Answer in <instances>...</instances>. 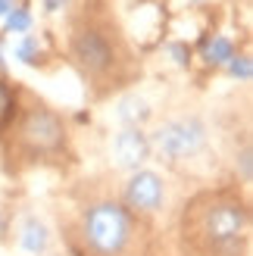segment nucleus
I'll return each mask as SVG.
<instances>
[{
    "mask_svg": "<svg viewBox=\"0 0 253 256\" xmlns=\"http://www.w3.org/2000/svg\"><path fill=\"white\" fill-rule=\"evenodd\" d=\"M10 116H12V94H10L6 84H0V125H4Z\"/></svg>",
    "mask_w": 253,
    "mask_h": 256,
    "instance_id": "obj_14",
    "label": "nucleus"
},
{
    "mask_svg": "<svg viewBox=\"0 0 253 256\" xmlns=\"http://www.w3.org/2000/svg\"><path fill=\"white\" fill-rule=\"evenodd\" d=\"M112 150H116V160L119 166H128V169H138L147 156H150V140L147 134L141 132V128H125V132L116 138V144H112Z\"/></svg>",
    "mask_w": 253,
    "mask_h": 256,
    "instance_id": "obj_7",
    "label": "nucleus"
},
{
    "mask_svg": "<svg viewBox=\"0 0 253 256\" xmlns=\"http://www.w3.org/2000/svg\"><path fill=\"white\" fill-rule=\"evenodd\" d=\"M228 72L234 75V78H250L253 75V66H250V56H232L228 60Z\"/></svg>",
    "mask_w": 253,
    "mask_h": 256,
    "instance_id": "obj_13",
    "label": "nucleus"
},
{
    "mask_svg": "<svg viewBox=\"0 0 253 256\" xmlns=\"http://www.w3.org/2000/svg\"><path fill=\"white\" fill-rule=\"evenodd\" d=\"M194 238L204 240V247L212 253H234L247 228V212L232 197H204L194 203L191 212Z\"/></svg>",
    "mask_w": 253,
    "mask_h": 256,
    "instance_id": "obj_1",
    "label": "nucleus"
},
{
    "mask_svg": "<svg viewBox=\"0 0 253 256\" xmlns=\"http://www.w3.org/2000/svg\"><path fill=\"white\" fill-rule=\"evenodd\" d=\"M241 172H244V182H250V147L241 150Z\"/></svg>",
    "mask_w": 253,
    "mask_h": 256,
    "instance_id": "obj_15",
    "label": "nucleus"
},
{
    "mask_svg": "<svg viewBox=\"0 0 253 256\" xmlns=\"http://www.w3.org/2000/svg\"><path fill=\"white\" fill-rule=\"evenodd\" d=\"M125 200H128V206L134 210H144V212H154L160 210L162 203V182L156 172H134V178L128 182V190H125Z\"/></svg>",
    "mask_w": 253,
    "mask_h": 256,
    "instance_id": "obj_6",
    "label": "nucleus"
},
{
    "mask_svg": "<svg viewBox=\"0 0 253 256\" xmlns=\"http://www.w3.org/2000/svg\"><path fill=\"white\" fill-rule=\"evenodd\" d=\"M172 56H175V62H182V66H184V62H188V50L182 44H172Z\"/></svg>",
    "mask_w": 253,
    "mask_h": 256,
    "instance_id": "obj_16",
    "label": "nucleus"
},
{
    "mask_svg": "<svg viewBox=\"0 0 253 256\" xmlns=\"http://www.w3.org/2000/svg\"><path fill=\"white\" fill-rule=\"evenodd\" d=\"M0 62H4V54H0Z\"/></svg>",
    "mask_w": 253,
    "mask_h": 256,
    "instance_id": "obj_19",
    "label": "nucleus"
},
{
    "mask_svg": "<svg viewBox=\"0 0 253 256\" xmlns=\"http://www.w3.org/2000/svg\"><path fill=\"white\" fill-rule=\"evenodd\" d=\"M206 62H228L234 56V47L228 38H212V44H206Z\"/></svg>",
    "mask_w": 253,
    "mask_h": 256,
    "instance_id": "obj_10",
    "label": "nucleus"
},
{
    "mask_svg": "<svg viewBox=\"0 0 253 256\" xmlns=\"http://www.w3.org/2000/svg\"><path fill=\"white\" fill-rule=\"evenodd\" d=\"M10 10H12V0H0V16H10Z\"/></svg>",
    "mask_w": 253,
    "mask_h": 256,
    "instance_id": "obj_18",
    "label": "nucleus"
},
{
    "mask_svg": "<svg viewBox=\"0 0 253 256\" xmlns=\"http://www.w3.org/2000/svg\"><path fill=\"white\" fill-rule=\"evenodd\" d=\"M147 116H150V110H147V104H144L141 97H125L122 104H119V119L125 125H132V128H138Z\"/></svg>",
    "mask_w": 253,
    "mask_h": 256,
    "instance_id": "obj_9",
    "label": "nucleus"
},
{
    "mask_svg": "<svg viewBox=\"0 0 253 256\" xmlns=\"http://www.w3.org/2000/svg\"><path fill=\"white\" fill-rule=\"evenodd\" d=\"M28 25H32V12H28V10H12L10 16H6V28H10L12 34L28 32Z\"/></svg>",
    "mask_w": 253,
    "mask_h": 256,
    "instance_id": "obj_12",
    "label": "nucleus"
},
{
    "mask_svg": "<svg viewBox=\"0 0 253 256\" xmlns=\"http://www.w3.org/2000/svg\"><path fill=\"white\" fill-rule=\"evenodd\" d=\"M128 216L116 203H97L84 219V240L100 256H116L128 244Z\"/></svg>",
    "mask_w": 253,
    "mask_h": 256,
    "instance_id": "obj_2",
    "label": "nucleus"
},
{
    "mask_svg": "<svg viewBox=\"0 0 253 256\" xmlns=\"http://www.w3.org/2000/svg\"><path fill=\"white\" fill-rule=\"evenodd\" d=\"M22 247L28 250V253H44V250H47V228L38 222V219H25Z\"/></svg>",
    "mask_w": 253,
    "mask_h": 256,
    "instance_id": "obj_8",
    "label": "nucleus"
},
{
    "mask_svg": "<svg viewBox=\"0 0 253 256\" xmlns=\"http://www.w3.org/2000/svg\"><path fill=\"white\" fill-rule=\"evenodd\" d=\"M72 54L75 60H78V66L84 72H106L112 66V47L106 41V34L104 32H94V28H88V32H78L75 34V41H72Z\"/></svg>",
    "mask_w": 253,
    "mask_h": 256,
    "instance_id": "obj_5",
    "label": "nucleus"
},
{
    "mask_svg": "<svg viewBox=\"0 0 253 256\" xmlns=\"http://www.w3.org/2000/svg\"><path fill=\"white\" fill-rule=\"evenodd\" d=\"M22 140L38 153H50L62 144V122L44 106H34L28 116L22 119Z\"/></svg>",
    "mask_w": 253,
    "mask_h": 256,
    "instance_id": "obj_4",
    "label": "nucleus"
},
{
    "mask_svg": "<svg viewBox=\"0 0 253 256\" xmlns=\"http://www.w3.org/2000/svg\"><path fill=\"white\" fill-rule=\"evenodd\" d=\"M62 4H66V0H44V6H47L50 12H56V10H62Z\"/></svg>",
    "mask_w": 253,
    "mask_h": 256,
    "instance_id": "obj_17",
    "label": "nucleus"
},
{
    "mask_svg": "<svg viewBox=\"0 0 253 256\" xmlns=\"http://www.w3.org/2000/svg\"><path fill=\"white\" fill-rule=\"evenodd\" d=\"M206 144V128L200 119L188 116V119H175L169 125H162L156 132V147L166 153L169 160H184Z\"/></svg>",
    "mask_w": 253,
    "mask_h": 256,
    "instance_id": "obj_3",
    "label": "nucleus"
},
{
    "mask_svg": "<svg viewBox=\"0 0 253 256\" xmlns=\"http://www.w3.org/2000/svg\"><path fill=\"white\" fill-rule=\"evenodd\" d=\"M16 56H19L22 62H28V66H34V62H38V56H41V47H38V38L25 34L22 41H19V47H16Z\"/></svg>",
    "mask_w": 253,
    "mask_h": 256,
    "instance_id": "obj_11",
    "label": "nucleus"
}]
</instances>
